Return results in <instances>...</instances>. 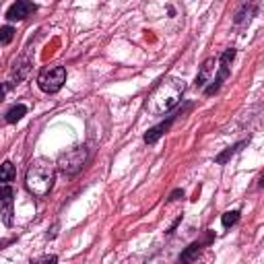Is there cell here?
Instances as JSON below:
<instances>
[{
  "instance_id": "6da1fadb",
  "label": "cell",
  "mask_w": 264,
  "mask_h": 264,
  "mask_svg": "<svg viewBox=\"0 0 264 264\" xmlns=\"http://www.w3.org/2000/svg\"><path fill=\"white\" fill-rule=\"evenodd\" d=\"M184 89H186V87H184L182 78H173V76L163 78V81L157 85V89L147 97L145 110L151 113V116H163V113H167L182 99Z\"/></svg>"
},
{
  "instance_id": "7a4b0ae2",
  "label": "cell",
  "mask_w": 264,
  "mask_h": 264,
  "mask_svg": "<svg viewBox=\"0 0 264 264\" xmlns=\"http://www.w3.org/2000/svg\"><path fill=\"white\" fill-rule=\"evenodd\" d=\"M54 165L46 159H35L31 161L29 170H27V175H25V184L31 194L35 196H46L48 192L54 186Z\"/></svg>"
},
{
  "instance_id": "3957f363",
  "label": "cell",
  "mask_w": 264,
  "mask_h": 264,
  "mask_svg": "<svg viewBox=\"0 0 264 264\" xmlns=\"http://www.w3.org/2000/svg\"><path fill=\"white\" fill-rule=\"evenodd\" d=\"M66 81V70L64 66H50L43 68L38 76V85L43 93H56L62 89V85Z\"/></svg>"
},
{
  "instance_id": "277c9868",
  "label": "cell",
  "mask_w": 264,
  "mask_h": 264,
  "mask_svg": "<svg viewBox=\"0 0 264 264\" xmlns=\"http://www.w3.org/2000/svg\"><path fill=\"white\" fill-rule=\"evenodd\" d=\"M85 161H87V149L85 147H75V149H70V151H66L64 155H60L58 167H60V171L73 175L85 165Z\"/></svg>"
},
{
  "instance_id": "5b68a950",
  "label": "cell",
  "mask_w": 264,
  "mask_h": 264,
  "mask_svg": "<svg viewBox=\"0 0 264 264\" xmlns=\"http://www.w3.org/2000/svg\"><path fill=\"white\" fill-rule=\"evenodd\" d=\"M35 11V4L29 0H17V2L6 11V19L8 21H23Z\"/></svg>"
},
{
  "instance_id": "8992f818",
  "label": "cell",
  "mask_w": 264,
  "mask_h": 264,
  "mask_svg": "<svg viewBox=\"0 0 264 264\" xmlns=\"http://www.w3.org/2000/svg\"><path fill=\"white\" fill-rule=\"evenodd\" d=\"M213 73H215V60L208 58L207 62L200 66V73H198V76H196V87H198V89H202V87H205V85L210 81Z\"/></svg>"
},
{
  "instance_id": "52a82bcc",
  "label": "cell",
  "mask_w": 264,
  "mask_h": 264,
  "mask_svg": "<svg viewBox=\"0 0 264 264\" xmlns=\"http://www.w3.org/2000/svg\"><path fill=\"white\" fill-rule=\"evenodd\" d=\"M171 122H173V118H170L167 122H161V124H157L155 128H151V130H149L147 134H145V143H147V145L157 143V140H159V138L165 134V132H167V128L171 126Z\"/></svg>"
},
{
  "instance_id": "ba28073f",
  "label": "cell",
  "mask_w": 264,
  "mask_h": 264,
  "mask_svg": "<svg viewBox=\"0 0 264 264\" xmlns=\"http://www.w3.org/2000/svg\"><path fill=\"white\" fill-rule=\"evenodd\" d=\"M13 196H15V190L11 186L0 188V202L6 207V215H4V223L6 225H11V202H13Z\"/></svg>"
},
{
  "instance_id": "9c48e42d",
  "label": "cell",
  "mask_w": 264,
  "mask_h": 264,
  "mask_svg": "<svg viewBox=\"0 0 264 264\" xmlns=\"http://www.w3.org/2000/svg\"><path fill=\"white\" fill-rule=\"evenodd\" d=\"M25 113H27V108H25V105H15V108H11L6 112V122L8 124H15V122H19Z\"/></svg>"
},
{
  "instance_id": "30bf717a",
  "label": "cell",
  "mask_w": 264,
  "mask_h": 264,
  "mask_svg": "<svg viewBox=\"0 0 264 264\" xmlns=\"http://www.w3.org/2000/svg\"><path fill=\"white\" fill-rule=\"evenodd\" d=\"M15 178V165L11 161H6L0 165V182L6 184V182H11Z\"/></svg>"
},
{
  "instance_id": "8fae6325",
  "label": "cell",
  "mask_w": 264,
  "mask_h": 264,
  "mask_svg": "<svg viewBox=\"0 0 264 264\" xmlns=\"http://www.w3.org/2000/svg\"><path fill=\"white\" fill-rule=\"evenodd\" d=\"M244 145H245V143H240V145H235V147H231V149H227V151H225V153H221V155H217V159H215V161H217V163H225V161H227V159H229V157H231L233 153H237V151H240V149H242Z\"/></svg>"
},
{
  "instance_id": "7c38bea8",
  "label": "cell",
  "mask_w": 264,
  "mask_h": 264,
  "mask_svg": "<svg viewBox=\"0 0 264 264\" xmlns=\"http://www.w3.org/2000/svg\"><path fill=\"white\" fill-rule=\"evenodd\" d=\"M223 227H231V225H235L237 221H240V213L237 210H229V213H225L223 215Z\"/></svg>"
},
{
  "instance_id": "4fadbf2b",
  "label": "cell",
  "mask_w": 264,
  "mask_h": 264,
  "mask_svg": "<svg viewBox=\"0 0 264 264\" xmlns=\"http://www.w3.org/2000/svg\"><path fill=\"white\" fill-rule=\"evenodd\" d=\"M13 38H15V29L13 27H0V41L2 43H11L13 41Z\"/></svg>"
},
{
  "instance_id": "5bb4252c",
  "label": "cell",
  "mask_w": 264,
  "mask_h": 264,
  "mask_svg": "<svg viewBox=\"0 0 264 264\" xmlns=\"http://www.w3.org/2000/svg\"><path fill=\"white\" fill-rule=\"evenodd\" d=\"M200 248H202V245H200V244H192V245H190V248H188L186 252H184V254H182V260H192V258H194V256H196V254L200 252Z\"/></svg>"
},
{
  "instance_id": "9a60e30c",
  "label": "cell",
  "mask_w": 264,
  "mask_h": 264,
  "mask_svg": "<svg viewBox=\"0 0 264 264\" xmlns=\"http://www.w3.org/2000/svg\"><path fill=\"white\" fill-rule=\"evenodd\" d=\"M180 196L184 198V192H182V190H173V192H171V196H170V200H178Z\"/></svg>"
},
{
  "instance_id": "2e32d148",
  "label": "cell",
  "mask_w": 264,
  "mask_h": 264,
  "mask_svg": "<svg viewBox=\"0 0 264 264\" xmlns=\"http://www.w3.org/2000/svg\"><path fill=\"white\" fill-rule=\"evenodd\" d=\"M4 91H6V87H2V85H0V99L4 97Z\"/></svg>"
}]
</instances>
